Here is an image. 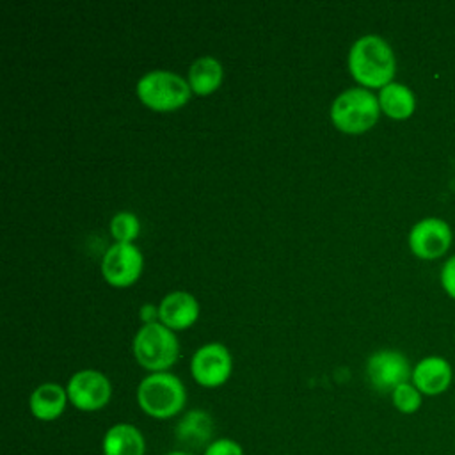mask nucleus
I'll return each mask as SVG.
<instances>
[{
	"instance_id": "nucleus-1",
	"label": "nucleus",
	"mask_w": 455,
	"mask_h": 455,
	"mask_svg": "<svg viewBox=\"0 0 455 455\" xmlns=\"http://www.w3.org/2000/svg\"><path fill=\"white\" fill-rule=\"evenodd\" d=\"M348 71L364 89H382L393 82L396 59L389 43L377 36L366 34L350 46Z\"/></svg>"
},
{
	"instance_id": "nucleus-2",
	"label": "nucleus",
	"mask_w": 455,
	"mask_h": 455,
	"mask_svg": "<svg viewBox=\"0 0 455 455\" xmlns=\"http://www.w3.org/2000/svg\"><path fill=\"white\" fill-rule=\"evenodd\" d=\"M137 405L155 419H169L178 416L187 403V389L183 382L169 371L146 375L137 386Z\"/></svg>"
},
{
	"instance_id": "nucleus-3",
	"label": "nucleus",
	"mask_w": 455,
	"mask_h": 455,
	"mask_svg": "<svg viewBox=\"0 0 455 455\" xmlns=\"http://www.w3.org/2000/svg\"><path fill=\"white\" fill-rule=\"evenodd\" d=\"M380 116L379 98L364 87H350L336 96L331 105L332 124L350 135H359L375 126Z\"/></svg>"
},
{
	"instance_id": "nucleus-4",
	"label": "nucleus",
	"mask_w": 455,
	"mask_h": 455,
	"mask_svg": "<svg viewBox=\"0 0 455 455\" xmlns=\"http://www.w3.org/2000/svg\"><path fill=\"white\" fill-rule=\"evenodd\" d=\"M133 355L149 373L167 371L180 355L178 338L162 322L142 323L133 338Z\"/></svg>"
},
{
	"instance_id": "nucleus-5",
	"label": "nucleus",
	"mask_w": 455,
	"mask_h": 455,
	"mask_svg": "<svg viewBox=\"0 0 455 455\" xmlns=\"http://www.w3.org/2000/svg\"><path fill=\"white\" fill-rule=\"evenodd\" d=\"M190 94L192 89L188 80L165 69L148 71L137 82L139 100L156 112H169L183 107L188 103Z\"/></svg>"
},
{
	"instance_id": "nucleus-6",
	"label": "nucleus",
	"mask_w": 455,
	"mask_h": 455,
	"mask_svg": "<svg viewBox=\"0 0 455 455\" xmlns=\"http://www.w3.org/2000/svg\"><path fill=\"white\" fill-rule=\"evenodd\" d=\"M411 375L412 366L400 350L382 348L366 359V379L379 393H391L400 384L409 382Z\"/></svg>"
},
{
	"instance_id": "nucleus-7",
	"label": "nucleus",
	"mask_w": 455,
	"mask_h": 455,
	"mask_svg": "<svg viewBox=\"0 0 455 455\" xmlns=\"http://www.w3.org/2000/svg\"><path fill=\"white\" fill-rule=\"evenodd\" d=\"M69 403L84 412L103 409L112 398V384L108 377L98 370H80L73 373L66 384Z\"/></svg>"
},
{
	"instance_id": "nucleus-8",
	"label": "nucleus",
	"mask_w": 455,
	"mask_h": 455,
	"mask_svg": "<svg viewBox=\"0 0 455 455\" xmlns=\"http://www.w3.org/2000/svg\"><path fill=\"white\" fill-rule=\"evenodd\" d=\"M453 233L450 224L439 217H425L418 220L407 236L411 252L419 259H437L451 247Z\"/></svg>"
},
{
	"instance_id": "nucleus-9",
	"label": "nucleus",
	"mask_w": 455,
	"mask_h": 455,
	"mask_svg": "<svg viewBox=\"0 0 455 455\" xmlns=\"http://www.w3.org/2000/svg\"><path fill=\"white\" fill-rule=\"evenodd\" d=\"M233 370V359L222 343H206L199 347L190 359L192 379L203 387H219L228 382Z\"/></svg>"
},
{
	"instance_id": "nucleus-10",
	"label": "nucleus",
	"mask_w": 455,
	"mask_h": 455,
	"mask_svg": "<svg viewBox=\"0 0 455 455\" xmlns=\"http://www.w3.org/2000/svg\"><path fill=\"white\" fill-rule=\"evenodd\" d=\"M144 258L133 243H112L101 259V274L110 286H132L142 274Z\"/></svg>"
},
{
	"instance_id": "nucleus-11",
	"label": "nucleus",
	"mask_w": 455,
	"mask_h": 455,
	"mask_svg": "<svg viewBox=\"0 0 455 455\" xmlns=\"http://www.w3.org/2000/svg\"><path fill=\"white\" fill-rule=\"evenodd\" d=\"M453 380V370L448 359L441 355H427L412 366L411 382L423 396H439L446 393Z\"/></svg>"
},
{
	"instance_id": "nucleus-12",
	"label": "nucleus",
	"mask_w": 455,
	"mask_h": 455,
	"mask_svg": "<svg viewBox=\"0 0 455 455\" xmlns=\"http://www.w3.org/2000/svg\"><path fill=\"white\" fill-rule=\"evenodd\" d=\"M213 430L215 423L210 412L204 409H190L178 419L174 437L181 450H204L213 441Z\"/></svg>"
},
{
	"instance_id": "nucleus-13",
	"label": "nucleus",
	"mask_w": 455,
	"mask_h": 455,
	"mask_svg": "<svg viewBox=\"0 0 455 455\" xmlns=\"http://www.w3.org/2000/svg\"><path fill=\"white\" fill-rule=\"evenodd\" d=\"M158 318L171 331L188 329L199 318V302L188 291H171L158 306Z\"/></svg>"
},
{
	"instance_id": "nucleus-14",
	"label": "nucleus",
	"mask_w": 455,
	"mask_h": 455,
	"mask_svg": "<svg viewBox=\"0 0 455 455\" xmlns=\"http://www.w3.org/2000/svg\"><path fill=\"white\" fill-rule=\"evenodd\" d=\"M68 402L66 387L57 382H43L30 393L28 409L36 419L53 421L62 416Z\"/></svg>"
},
{
	"instance_id": "nucleus-15",
	"label": "nucleus",
	"mask_w": 455,
	"mask_h": 455,
	"mask_svg": "<svg viewBox=\"0 0 455 455\" xmlns=\"http://www.w3.org/2000/svg\"><path fill=\"white\" fill-rule=\"evenodd\" d=\"M103 455H146V437L132 423H114L101 439Z\"/></svg>"
},
{
	"instance_id": "nucleus-16",
	"label": "nucleus",
	"mask_w": 455,
	"mask_h": 455,
	"mask_svg": "<svg viewBox=\"0 0 455 455\" xmlns=\"http://www.w3.org/2000/svg\"><path fill=\"white\" fill-rule=\"evenodd\" d=\"M379 107L387 117L395 121L409 119L416 110V96L414 92L400 82H391L379 91Z\"/></svg>"
},
{
	"instance_id": "nucleus-17",
	"label": "nucleus",
	"mask_w": 455,
	"mask_h": 455,
	"mask_svg": "<svg viewBox=\"0 0 455 455\" xmlns=\"http://www.w3.org/2000/svg\"><path fill=\"white\" fill-rule=\"evenodd\" d=\"M222 75H224L222 64L215 57L204 55L192 62L188 69V85L192 92L199 96H206L219 89L222 82Z\"/></svg>"
},
{
	"instance_id": "nucleus-18",
	"label": "nucleus",
	"mask_w": 455,
	"mask_h": 455,
	"mask_svg": "<svg viewBox=\"0 0 455 455\" xmlns=\"http://www.w3.org/2000/svg\"><path fill=\"white\" fill-rule=\"evenodd\" d=\"M391 403L393 407L402 412V414H414L421 409L423 405V395L419 393V389L409 380V382H403L400 384L398 387H395L391 393Z\"/></svg>"
},
{
	"instance_id": "nucleus-19",
	"label": "nucleus",
	"mask_w": 455,
	"mask_h": 455,
	"mask_svg": "<svg viewBox=\"0 0 455 455\" xmlns=\"http://www.w3.org/2000/svg\"><path fill=\"white\" fill-rule=\"evenodd\" d=\"M140 231V222L132 212H117L110 219V235L119 243H132Z\"/></svg>"
},
{
	"instance_id": "nucleus-20",
	"label": "nucleus",
	"mask_w": 455,
	"mask_h": 455,
	"mask_svg": "<svg viewBox=\"0 0 455 455\" xmlns=\"http://www.w3.org/2000/svg\"><path fill=\"white\" fill-rule=\"evenodd\" d=\"M203 455H243V448L235 439L217 437L203 450Z\"/></svg>"
},
{
	"instance_id": "nucleus-21",
	"label": "nucleus",
	"mask_w": 455,
	"mask_h": 455,
	"mask_svg": "<svg viewBox=\"0 0 455 455\" xmlns=\"http://www.w3.org/2000/svg\"><path fill=\"white\" fill-rule=\"evenodd\" d=\"M439 281L441 286L444 290V293L455 300V254L450 256L443 267H441V274H439Z\"/></svg>"
},
{
	"instance_id": "nucleus-22",
	"label": "nucleus",
	"mask_w": 455,
	"mask_h": 455,
	"mask_svg": "<svg viewBox=\"0 0 455 455\" xmlns=\"http://www.w3.org/2000/svg\"><path fill=\"white\" fill-rule=\"evenodd\" d=\"M156 316H158V309L151 304H146L140 307V318L144 323H153L156 322Z\"/></svg>"
},
{
	"instance_id": "nucleus-23",
	"label": "nucleus",
	"mask_w": 455,
	"mask_h": 455,
	"mask_svg": "<svg viewBox=\"0 0 455 455\" xmlns=\"http://www.w3.org/2000/svg\"><path fill=\"white\" fill-rule=\"evenodd\" d=\"M162 455H194L192 451H187V450H171V451H165V453H162Z\"/></svg>"
},
{
	"instance_id": "nucleus-24",
	"label": "nucleus",
	"mask_w": 455,
	"mask_h": 455,
	"mask_svg": "<svg viewBox=\"0 0 455 455\" xmlns=\"http://www.w3.org/2000/svg\"><path fill=\"white\" fill-rule=\"evenodd\" d=\"M286 455H288V453H286Z\"/></svg>"
}]
</instances>
